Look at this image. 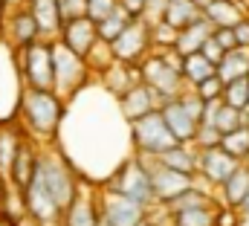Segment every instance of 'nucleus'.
I'll return each instance as SVG.
<instances>
[{
	"label": "nucleus",
	"instance_id": "obj_5",
	"mask_svg": "<svg viewBox=\"0 0 249 226\" xmlns=\"http://www.w3.org/2000/svg\"><path fill=\"white\" fill-rule=\"evenodd\" d=\"M53 64H55V93L61 99L78 96V90L87 87L90 81V64L81 56H75L61 38L53 41Z\"/></svg>",
	"mask_w": 249,
	"mask_h": 226
},
{
	"label": "nucleus",
	"instance_id": "obj_26",
	"mask_svg": "<svg viewBox=\"0 0 249 226\" xmlns=\"http://www.w3.org/2000/svg\"><path fill=\"white\" fill-rule=\"evenodd\" d=\"M212 75H217V67L203 53H191V56L183 58V81H186V87H197Z\"/></svg>",
	"mask_w": 249,
	"mask_h": 226
},
{
	"label": "nucleus",
	"instance_id": "obj_15",
	"mask_svg": "<svg viewBox=\"0 0 249 226\" xmlns=\"http://www.w3.org/2000/svg\"><path fill=\"white\" fill-rule=\"evenodd\" d=\"M61 41L75 53V56H81L87 61V56L93 53V47L99 44V26L84 15V18H72V20H67L61 29Z\"/></svg>",
	"mask_w": 249,
	"mask_h": 226
},
{
	"label": "nucleus",
	"instance_id": "obj_4",
	"mask_svg": "<svg viewBox=\"0 0 249 226\" xmlns=\"http://www.w3.org/2000/svg\"><path fill=\"white\" fill-rule=\"evenodd\" d=\"M107 188L124 194L136 203H142L145 209L157 206V197H154V186H151V171H148V160L145 157H130L124 160L119 169L113 171V177L107 180Z\"/></svg>",
	"mask_w": 249,
	"mask_h": 226
},
{
	"label": "nucleus",
	"instance_id": "obj_12",
	"mask_svg": "<svg viewBox=\"0 0 249 226\" xmlns=\"http://www.w3.org/2000/svg\"><path fill=\"white\" fill-rule=\"evenodd\" d=\"M3 38L9 41L12 50H26V47H32V44L44 41V38H41V29H38L35 18L26 12V6H15V9L6 15Z\"/></svg>",
	"mask_w": 249,
	"mask_h": 226
},
{
	"label": "nucleus",
	"instance_id": "obj_17",
	"mask_svg": "<svg viewBox=\"0 0 249 226\" xmlns=\"http://www.w3.org/2000/svg\"><path fill=\"white\" fill-rule=\"evenodd\" d=\"M38 157H41V151H35V145H32V139L26 136L23 142H20V148H18V154H15V160H12V169H9V183L18 188V191H23L32 180H35V171H38Z\"/></svg>",
	"mask_w": 249,
	"mask_h": 226
},
{
	"label": "nucleus",
	"instance_id": "obj_28",
	"mask_svg": "<svg viewBox=\"0 0 249 226\" xmlns=\"http://www.w3.org/2000/svg\"><path fill=\"white\" fill-rule=\"evenodd\" d=\"M197 18H203V12H200V6L194 0H168L165 23H171L174 29H183L188 23H194Z\"/></svg>",
	"mask_w": 249,
	"mask_h": 226
},
{
	"label": "nucleus",
	"instance_id": "obj_22",
	"mask_svg": "<svg viewBox=\"0 0 249 226\" xmlns=\"http://www.w3.org/2000/svg\"><path fill=\"white\" fill-rule=\"evenodd\" d=\"M247 6L244 3H238V0H212L206 9H203V15H206V20L217 29V26H238L244 18H247Z\"/></svg>",
	"mask_w": 249,
	"mask_h": 226
},
{
	"label": "nucleus",
	"instance_id": "obj_41",
	"mask_svg": "<svg viewBox=\"0 0 249 226\" xmlns=\"http://www.w3.org/2000/svg\"><path fill=\"white\" fill-rule=\"evenodd\" d=\"M119 9L127 12L133 20H142V15H145V0H119Z\"/></svg>",
	"mask_w": 249,
	"mask_h": 226
},
{
	"label": "nucleus",
	"instance_id": "obj_32",
	"mask_svg": "<svg viewBox=\"0 0 249 226\" xmlns=\"http://www.w3.org/2000/svg\"><path fill=\"white\" fill-rule=\"evenodd\" d=\"M113 61H116V58H113V47H110L107 41H102V38H99V44H96V47H93V53L87 56V64H90V70L99 75V73H105V70H107Z\"/></svg>",
	"mask_w": 249,
	"mask_h": 226
},
{
	"label": "nucleus",
	"instance_id": "obj_42",
	"mask_svg": "<svg viewBox=\"0 0 249 226\" xmlns=\"http://www.w3.org/2000/svg\"><path fill=\"white\" fill-rule=\"evenodd\" d=\"M15 226H44V224H38V221H32V218L26 215V218H20V221H18Z\"/></svg>",
	"mask_w": 249,
	"mask_h": 226
},
{
	"label": "nucleus",
	"instance_id": "obj_19",
	"mask_svg": "<svg viewBox=\"0 0 249 226\" xmlns=\"http://www.w3.org/2000/svg\"><path fill=\"white\" fill-rule=\"evenodd\" d=\"M99 78H102V84H105V90L110 93V96H124L133 84H139L142 81V73H139V64H124V61H113L105 73H99Z\"/></svg>",
	"mask_w": 249,
	"mask_h": 226
},
{
	"label": "nucleus",
	"instance_id": "obj_8",
	"mask_svg": "<svg viewBox=\"0 0 249 226\" xmlns=\"http://www.w3.org/2000/svg\"><path fill=\"white\" fill-rule=\"evenodd\" d=\"M99 209H102V224L105 226H139L148 218V209L124 194H116L105 188L99 194Z\"/></svg>",
	"mask_w": 249,
	"mask_h": 226
},
{
	"label": "nucleus",
	"instance_id": "obj_38",
	"mask_svg": "<svg viewBox=\"0 0 249 226\" xmlns=\"http://www.w3.org/2000/svg\"><path fill=\"white\" fill-rule=\"evenodd\" d=\"M58 9H61L64 23H67L72 18H84L87 15V0H58Z\"/></svg>",
	"mask_w": 249,
	"mask_h": 226
},
{
	"label": "nucleus",
	"instance_id": "obj_36",
	"mask_svg": "<svg viewBox=\"0 0 249 226\" xmlns=\"http://www.w3.org/2000/svg\"><path fill=\"white\" fill-rule=\"evenodd\" d=\"M223 87H226V84H223L217 75H212V78H206L203 84H197V87H191V90H194L203 102H217V99H223Z\"/></svg>",
	"mask_w": 249,
	"mask_h": 226
},
{
	"label": "nucleus",
	"instance_id": "obj_30",
	"mask_svg": "<svg viewBox=\"0 0 249 226\" xmlns=\"http://www.w3.org/2000/svg\"><path fill=\"white\" fill-rule=\"evenodd\" d=\"M130 20H133V18H130L127 12L116 9L110 18H105L102 23H96V26H99V38H102V41H107V44H113V41H116V38L124 32V29L130 26Z\"/></svg>",
	"mask_w": 249,
	"mask_h": 226
},
{
	"label": "nucleus",
	"instance_id": "obj_46",
	"mask_svg": "<svg viewBox=\"0 0 249 226\" xmlns=\"http://www.w3.org/2000/svg\"><path fill=\"white\" fill-rule=\"evenodd\" d=\"M194 3H197V6H200V12H203V9H206V6H209L212 0H194Z\"/></svg>",
	"mask_w": 249,
	"mask_h": 226
},
{
	"label": "nucleus",
	"instance_id": "obj_1",
	"mask_svg": "<svg viewBox=\"0 0 249 226\" xmlns=\"http://www.w3.org/2000/svg\"><path fill=\"white\" fill-rule=\"evenodd\" d=\"M64 99L55 90H35L23 87L18 96V122L32 139H47L53 142L58 136V128L64 122Z\"/></svg>",
	"mask_w": 249,
	"mask_h": 226
},
{
	"label": "nucleus",
	"instance_id": "obj_49",
	"mask_svg": "<svg viewBox=\"0 0 249 226\" xmlns=\"http://www.w3.org/2000/svg\"><path fill=\"white\" fill-rule=\"evenodd\" d=\"M99 226H105V224H99Z\"/></svg>",
	"mask_w": 249,
	"mask_h": 226
},
{
	"label": "nucleus",
	"instance_id": "obj_7",
	"mask_svg": "<svg viewBox=\"0 0 249 226\" xmlns=\"http://www.w3.org/2000/svg\"><path fill=\"white\" fill-rule=\"evenodd\" d=\"M139 73H142V81H145L162 102L180 99V96L188 90L186 81H183V73L174 70L165 58L160 56V53H154V50H151V56L139 64Z\"/></svg>",
	"mask_w": 249,
	"mask_h": 226
},
{
	"label": "nucleus",
	"instance_id": "obj_23",
	"mask_svg": "<svg viewBox=\"0 0 249 226\" xmlns=\"http://www.w3.org/2000/svg\"><path fill=\"white\" fill-rule=\"evenodd\" d=\"M162 166L174 171H183V174H191L197 177V163H200V151L194 148V142H177L174 148H168L162 157H157Z\"/></svg>",
	"mask_w": 249,
	"mask_h": 226
},
{
	"label": "nucleus",
	"instance_id": "obj_40",
	"mask_svg": "<svg viewBox=\"0 0 249 226\" xmlns=\"http://www.w3.org/2000/svg\"><path fill=\"white\" fill-rule=\"evenodd\" d=\"M200 53H203V56L209 58V61H212L214 67H217V64L223 61V56H226V50H223V47H220V44L214 41V35H212V38H209V41L203 44V50H200Z\"/></svg>",
	"mask_w": 249,
	"mask_h": 226
},
{
	"label": "nucleus",
	"instance_id": "obj_11",
	"mask_svg": "<svg viewBox=\"0 0 249 226\" xmlns=\"http://www.w3.org/2000/svg\"><path fill=\"white\" fill-rule=\"evenodd\" d=\"M148 171H151V186H154V197L160 206H168L171 200H177L183 191H188L197 183V177L168 169L160 160H148Z\"/></svg>",
	"mask_w": 249,
	"mask_h": 226
},
{
	"label": "nucleus",
	"instance_id": "obj_29",
	"mask_svg": "<svg viewBox=\"0 0 249 226\" xmlns=\"http://www.w3.org/2000/svg\"><path fill=\"white\" fill-rule=\"evenodd\" d=\"M220 148H223L226 154H232L235 160L247 163L249 160V125L232 131V133H223V136H220Z\"/></svg>",
	"mask_w": 249,
	"mask_h": 226
},
{
	"label": "nucleus",
	"instance_id": "obj_35",
	"mask_svg": "<svg viewBox=\"0 0 249 226\" xmlns=\"http://www.w3.org/2000/svg\"><path fill=\"white\" fill-rule=\"evenodd\" d=\"M119 9V0H87V18L93 23H102L105 18H110Z\"/></svg>",
	"mask_w": 249,
	"mask_h": 226
},
{
	"label": "nucleus",
	"instance_id": "obj_44",
	"mask_svg": "<svg viewBox=\"0 0 249 226\" xmlns=\"http://www.w3.org/2000/svg\"><path fill=\"white\" fill-rule=\"evenodd\" d=\"M6 194H9V191H6V177H3V174H0V203H3V200H6Z\"/></svg>",
	"mask_w": 249,
	"mask_h": 226
},
{
	"label": "nucleus",
	"instance_id": "obj_27",
	"mask_svg": "<svg viewBox=\"0 0 249 226\" xmlns=\"http://www.w3.org/2000/svg\"><path fill=\"white\" fill-rule=\"evenodd\" d=\"M217 209L220 206H214V203L191 206V209L171 212V221H174V226H217Z\"/></svg>",
	"mask_w": 249,
	"mask_h": 226
},
{
	"label": "nucleus",
	"instance_id": "obj_18",
	"mask_svg": "<svg viewBox=\"0 0 249 226\" xmlns=\"http://www.w3.org/2000/svg\"><path fill=\"white\" fill-rule=\"evenodd\" d=\"M160 113H162V119H165L168 131L177 136V142H194V133H197L200 122H197L186 108H183V102H180V99H168V102H162Z\"/></svg>",
	"mask_w": 249,
	"mask_h": 226
},
{
	"label": "nucleus",
	"instance_id": "obj_10",
	"mask_svg": "<svg viewBox=\"0 0 249 226\" xmlns=\"http://www.w3.org/2000/svg\"><path fill=\"white\" fill-rule=\"evenodd\" d=\"M20 197H23V209H26V215L32 221H38V224H44V226L61 224V218H64L61 206L55 203V197L44 186V180L38 177V171H35V180L20 191Z\"/></svg>",
	"mask_w": 249,
	"mask_h": 226
},
{
	"label": "nucleus",
	"instance_id": "obj_39",
	"mask_svg": "<svg viewBox=\"0 0 249 226\" xmlns=\"http://www.w3.org/2000/svg\"><path fill=\"white\" fill-rule=\"evenodd\" d=\"M212 35H214V41H217L226 53H229V50H238V38H235V29H232V26H217Z\"/></svg>",
	"mask_w": 249,
	"mask_h": 226
},
{
	"label": "nucleus",
	"instance_id": "obj_45",
	"mask_svg": "<svg viewBox=\"0 0 249 226\" xmlns=\"http://www.w3.org/2000/svg\"><path fill=\"white\" fill-rule=\"evenodd\" d=\"M238 215H249V194L244 197V203L238 206Z\"/></svg>",
	"mask_w": 249,
	"mask_h": 226
},
{
	"label": "nucleus",
	"instance_id": "obj_21",
	"mask_svg": "<svg viewBox=\"0 0 249 226\" xmlns=\"http://www.w3.org/2000/svg\"><path fill=\"white\" fill-rule=\"evenodd\" d=\"M212 32H214V26H212V23L206 20V15H203V18H197L194 23H188V26H183V29L177 32V44H174V50H177L183 58L191 56V53H200L203 44L212 38Z\"/></svg>",
	"mask_w": 249,
	"mask_h": 226
},
{
	"label": "nucleus",
	"instance_id": "obj_47",
	"mask_svg": "<svg viewBox=\"0 0 249 226\" xmlns=\"http://www.w3.org/2000/svg\"><path fill=\"white\" fill-rule=\"evenodd\" d=\"M238 226H249V215H241V224Z\"/></svg>",
	"mask_w": 249,
	"mask_h": 226
},
{
	"label": "nucleus",
	"instance_id": "obj_43",
	"mask_svg": "<svg viewBox=\"0 0 249 226\" xmlns=\"http://www.w3.org/2000/svg\"><path fill=\"white\" fill-rule=\"evenodd\" d=\"M6 15H9V9L3 6V0H0V35H3V23H6Z\"/></svg>",
	"mask_w": 249,
	"mask_h": 226
},
{
	"label": "nucleus",
	"instance_id": "obj_2",
	"mask_svg": "<svg viewBox=\"0 0 249 226\" xmlns=\"http://www.w3.org/2000/svg\"><path fill=\"white\" fill-rule=\"evenodd\" d=\"M38 177L44 180V186L55 197V203L61 206V212L70 209V203L81 191L75 169L70 166V160L64 154H58V151H41V157H38Z\"/></svg>",
	"mask_w": 249,
	"mask_h": 226
},
{
	"label": "nucleus",
	"instance_id": "obj_20",
	"mask_svg": "<svg viewBox=\"0 0 249 226\" xmlns=\"http://www.w3.org/2000/svg\"><path fill=\"white\" fill-rule=\"evenodd\" d=\"M102 224V209H99V194H84L78 191V197L70 203V209L64 212L61 226H99Z\"/></svg>",
	"mask_w": 249,
	"mask_h": 226
},
{
	"label": "nucleus",
	"instance_id": "obj_31",
	"mask_svg": "<svg viewBox=\"0 0 249 226\" xmlns=\"http://www.w3.org/2000/svg\"><path fill=\"white\" fill-rule=\"evenodd\" d=\"M223 102L232 105V108H238V111H247L249 108V75L235 78V81H229L223 87Z\"/></svg>",
	"mask_w": 249,
	"mask_h": 226
},
{
	"label": "nucleus",
	"instance_id": "obj_9",
	"mask_svg": "<svg viewBox=\"0 0 249 226\" xmlns=\"http://www.w3.org/2000/svg\"><path fill=\"white\" fill-rule=\"evenodd\" d=\"M113 47V58L124 61V64H142L151 56L154 44H151V23L145 20H130V26L110 44Z\"/></svg>",
	"mask_w": 249,
	"mask_h": 226
},
{
	"label": "nucleus",
	"instance_id": "obj_3",
	"mask_svg": "<svg viewBox=\"0 0 249 226\" xmlns=\"http://www.w3.org/2000/svg\"><path fill=\"white\" fill-rule=\"evenodd\" d=\"M130 142H133V151L136 157H145V160H157L162 157L168 148L177 145V136L168 131L162 113L154 111L136 122H130Z\"/></svg>",
	"mask_w": 249,
	"mask_h": 226
},
{
	"label": "nucleus",
	"instance_id": "obj_37",
	"mask_svg": "<svg viewBox=\"0 0 249 226\" xmlns=\"http://www.w3.org/2000/svg\"><path fill=\"white\" fill-rule=\"evenodd\" d=\"M165 9H168V0H145V15H142V20L154 26V23L165 20Z\"/></svg>",
	"mask_w": 249,
	"mask_h": 226
},
{
	"label": "nucleus",
	"instance_id": "obj_6",
	"mask_svg": "<svg viewBox=\"0 0 249 226\" xmlns=\"http://www.w3.org/2000/svg\"><path fill=\"white\" fill-rule=\"evenodd\" d=\"M20 84L35 90H55V64H53V41H38L26 50H18Z\"/></svg>",
	"mask_w": 249,
	"mask_h": 226
},
{
	"label": "nucleus",
	"instance_id": "obj_34",
	"mask_svg": "<svg viewBox=\"0 0 249 226\" xmlns=\"http://www.w3.org/2000/svg\"><path fill=\"white\" fill-rule=\"evenodd\" d=\"M220 131L214 128V125H206V122H200V128H197V133H194V148L197 151H206V148H217L220 145Z\"/></svg>",
	"mask_w": 249,
	"mask_h": 226
},
{
	"label": "nucleus",
	"instance_id": "obj_24",
	"mask_svg": "<svg viewBox=\"0 0 249 226\" xmlns=\"http://www.w3.org/2000/svg\"><path fill=\"white\" fill-rule=\"evenodd\" d=\"M220 188H223V206L238 209V206L244 203V197L249 194V163H241L238 171H235Z\"/></svg>",
	"mask_w": 249,
	"mask_h": 226
},
{
	"label": "nucleus",
	"instance_id": "obj_14",
	"mask_svg": "<svg viewBox=\"0 0 249 226\" xmlns=\"http://www.w3.org/2000/svg\"><path fill=\"white\" fill-rule=\"evenodd\" d=\"M116 102H119V113H122V119L127 122V125L162 108V99H160V96H157V93H154L145 81L133 84V87H130L124 96H119Z\"/></svg>",
	"mask_w": 249,
	"mask_h": 226
},
{
	"label": "nucleus",
	"instance_id": "obj_48",
	"mask_svg": "<svg viewBox=\"0 0 249 226\" xmlns=\"http://www.w3.org/2000/svg\"><path fill=\"white\" fill-rule=\"evenodd\" d=\"M139 226H157V224H154L151 218H145V221H142V224H139Z\"/></svg>",
	"mask_w": 249,
	"mask_h": 226
},
{
	"label": "nucleus",
	"instance_id": "obj_13",
	"mask_svg": "<svg viewBox=\"0 0 249 226\" xmlns=\"http://www.w3.org/2000/svg\"><path fill=\"white\" fill-rule=\"evenodd\" d=\"M241 166V160H235L232 154H226L220 145L217 148H206L200 151V163H197V177H203L209 186H223Z\"/></svg>",
	"mask_w": 249,
	"mask_h": 226
},
{
	"label": "nucleus",
	"instance_id": "obj_25",
	"mask_svg": "<svg viewBox=\"0 0 249 226\" xmlns=\"http://www.w3.org/2000/svg\"><path fill=\"white\" fill-rule=\"evenodd\" d=\"M249 75V50L244 47H238V50H229L223 61L217 64V78L223 81V84H229V81H235V78H244Z\"/></svg>",
	"mask_w": 249,
	"mask_h": 226
},
{
	"label": "nucleus",
	"instance_id": "obj_16",
	"mask_svg": "<svg viewBox=\"0 0 249 226\" xmlns=\"http://www.w3.org/2000/svg\"><path fill=\"white\" fill-rule=\"evenodd\" d=\"M23 6H26V12L35 18V23H38L44 41L61 38L64 18H61V9H58V0H23Z\"/></svg>",
	"mask_w": 249,
	"mask_h": 226
},
{
	"label": "nucleus",
	"instance_id": "obj_33",
	"mask_svg": "<svg viewBox=\"0 0 249 226\" xmlns=\"http://www.w3.org/2000/svg\"><path fill=\"white\" fill-rule=\"evenodd\" d=\"M177 32H180V29H174V26L165 23V20L154 23V26H151V44H154V50H168V47H174V44H177Z\"/></svg>",
	"mask_w": 249,
	"mask_h": 226
}]
</instances>
